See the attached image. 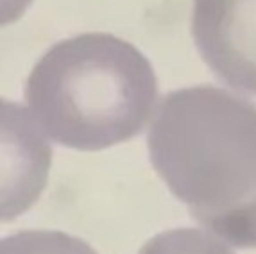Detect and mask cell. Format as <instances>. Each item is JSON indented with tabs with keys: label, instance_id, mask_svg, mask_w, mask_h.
Returning <instances> with one entry per match:
<instances>
[{
	"label": "cell",
	"instance_id": "277c9868",
	"mask_svg": "<svg viewBox=\"0 0 256 254\" xmlns=\"http://www.w3.org/2000/svg\"><path fill=\"white\" fill-rule=\"evenodd\" d=\"M0 254H97L84 240L61 231L32 229L2 238Z\"/></svg>",
	"mask_w": 256,
	"mask_h": 254
},
{
	"label": "cell",
	"instance_id": "5b68a950",
	"mask_svg": "<svg viewBox=\"0 0 256 254\" xmlns=\"http://www.w3.org/2000/svg\"><path fill=\"white\" fill-rule=\"evenodd\" d=\"M138 254H233L220 240L202 229L180 228L150 238Z\"/></svg>",
	"mask_w": 256,
	"mask_h": 254
},
{
	"label": "cell",
	"instance_id": "3957f363",
	"mask_svg": "<svg viewBox=\"0 0 256 254\" xmlns=\"http://www.w3.org/2000/svg\"><path fill=\"white\" fill-rule=\"evenodd\" d=\"M192 38L222 82L256 95V0H194Z\"/></svg>",
	"mask_w": 256,
	"mask_h": 254
},
{
	"label": "cell",
	"instance_id": "6da1fadb",
	"mask_svg": "<svg viewBox=\"0 0 256 254\" xmlns=\"http://www.w3.org/2000/svg\"><path fill=\"white\" fill-rule=\"evenodd\" d=\"M147 148L192 218L233 247L256 249V104L215 86L170 92Z\"/></svg>",
	"mask_w": 256,
	"mask_h": 254
},
{
	"label": "cell",
	"instance_id": "7a4b0ae2",
	"mask_svg": "<svg viewBox=\"0 0 256 254\" xmlns=\"http://www.w3.org/2000/svg\"><path fill=\"white\" fill-rule=\"evenodd\" d=\"M156 98L149 60L108 32L58 42L26 84L32 120L52 142L76 150H102L140 134Z\"/></svg>",
	"mask_w": 256,
	"mask_h": 254
}]
</instances>
